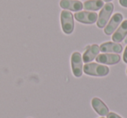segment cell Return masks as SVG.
Masks as SVG:
<instances>
[{"label":"cell","mask_w":127,"mask_h":118,"mask_svg":"<svg viewBox=\"0 0 127 118\" xmlns=\"http://www.w3.org/2000/svg\"><path fill=\"white\" fill-rule=\"evenodd\" d=\"M83 71L86 75L92 76H105L110 72V69L107 66L96 63L85 64V65L83 67Z\"/></svg>","instance_id":"1"},{"label":"cell","mask_w":127,"mask_h":118,"mask_svg":"<svg viewBox=\"0 0 127 118\" xmlns=\"http://www.w3.org/2000/svg\"><path fill=\"white\" fill-rule=\"evenodd\" d=\"M114 9V5L112 3L109 2L103 6L102 10L100 11V13L98 14V18L97 20V26L98 28H104L107 24V22L109 21L111 15Z\"/></svg>","instance_id":"3"},{"label":"cell","mask_w":127,"mask_h":118,"mask_svg":"<svg viewBox=\"0 0 127 118\" xmlns=\"http://www.w3.org/2000/svg\"><path fill=\"white\" fill-rule=\"evenodd\" d=\"M107 118H122V117L114 112H111V113L109 112V114L107 115Z\"/></svg>","instance_id":"14"},{"label":"cell","mask_w":127,"mask_h":118,"mask_svg":"<svg viewBox=\"0 0 127 118\" xmlns=\"http://www.w3.org/2000/svg\"><path fill=\"white\" fill-rule=\"evenodd\" d=\"M101 118H104V117H101Z\"/></svg>","instance_id":"19"},{"label":"cell","mask_w":127,"mask_h":118,"mask_svg":"<svg viewBox=\"0 0 127 118\" xmlns=\"http://www.w3.org/2000/svg\"><path fill=\"white\" fill-rule=\"evenodd\" d=\"M104 6L103 0H87L84 3L83 8L85 11H98Z\"/></svg>","instance_id":"13"},{"label":"cell","mask_w":127,"mask_h":118,"mask_svg":"<svg viewBox=\"0 0 127 118\" xmlns=\"http://www.w3.org/2000/svg\"><path fill=\"white\" fill-rule=\"evenodd\" d=\"M118 2H119V4L121 6L127 8V0H118Z\"/></svg>","instance_id":"15"},{"label":"cell","mask_w":127,"mask_h":118,"mask_svg":"<svg viewBox=\"0 0 127 118\" xmlns=\"http://www.w3.org/2000/svg\"><path fill=\"white\" fill-rule=\"evenodd\" d=\"M74 18L77 21L80 22L82 24H92L97 22V14L93 11H77L74 14Z\"/></svg>","instance_id":"5"},{"label":"cell","mask_w":127,"mask_h":118,"mask_svg":"<svg viewBox=\"0 0 127 118\" xmlns=\"http://www.w3.org/2000/svg\"><path fill=\"white\" fill-rule=\"evenodd\" d=\"M96 61L97 63L104 64H108V65H113L119 63L120 56L118 54H99L96 57Z\"/></svg>","instance_id":"7"},{"label":"cell","mask_w":127,"mask_h":118,"mask_svg":"<svg viewBox=\"0 0 127 118\" xmlns=\"http://www.w3.org/2000/svg\"><path fill=\"white\" fill-rule=\"evenodd\" d=\"M59 4L64 10H69L76 12L83 9V4L78 0H61Z\"/></svg>","instance_id":"9"},{"label":"cell","mask_w":127,"mask_h":118,"mask_svg":"<svg viewBox=\"0 0 127 118\" xmlns=\"http://www.w3.org/2000/svg\"><path fill=\"white\" fill-rule=\"evenodd\" d=\"M127 36V20H125L121 23L119 28L114 32L112 35V40L114 43H120L125 39Z\"/></svg>","instance_id":"12"},{"label":"cell","mask_w":127,"mask_h":118,"mask_svg":"<svg viewBox=\"0 0 127 118\" xmlns=\"http://www.w3.org/2000/svg\"><path fill=\"white\" fill-rule=\"evenodd\" d=\"M72 73L76 77H80L83 74V58L79 52L72 53L71 57Z\"/></svg>","instance_id":"4"},{"label":"cell","mask_w":127,"mask_h":118,"mask_svg":"<svg viewBox=\"0 0 127 118\" xmlns=\"http://www.w3.org/2000/svg\"><path fill=\"white\" fill-rule=\"evenodd\" d=\"M123 60L125 64H127V46L125 49V52H124V55H123Z\"/></svg>","instance_id":"16"},{"label":"cell","mask_w":127,"mask_h":118,"mask_svg":"<svg viewBox=\"0 0 127 118\" xmlns=\"http://www.w3.org/2000/svg\"><path fill=\"white\" fill-rule=\"evenodd\" d=\"M100 51L104 53H121L123 51V46L121 44H119L118 43H114V42H106L100 45L99 47Z\"/></svg>","instance_id":"11"},{"label":"cell","mask_w":127,"mask_h":118,"mask_svg":"<svg viewBox=\"0 0 127 118\" xmlns=\"http://www.w3.org/2000/svg\"><path fill=\"white\" fill-rule=\"evenodd\" d=\"M92 106L99 116H105L109 114V108L105 105V103L101 99L97 98V97H94L92 100Z\"/></svg>","instance_id":"10"},{"label":"cell","mask_w":127,"mask_h":118,"mask_svg":"<svg viewBox=\"0 0 127 118\" xmlns=\"http://www.w3.org/2000/svg\"><path fill=\"white\" fill-rule=\"evenodd\" d=\"M99 51H100V49H99V46L97 44H92L91 46H88L87 49L85 51L84 55L82 56L83 62H85V64L92 62L93 59H95L97 57Z\"/></svg>","instance_id":"8"},{"label":"cell","mask_w":127,"mask_h":118,"mask_svg":"<svg viewBox=\"0 0 127 118\" xmlns=\"http://www.w3.org/2000/svg\"><path fill=\"white\" fill-rule=\"evenodd\" d=\"M103 1H104V2H106V3H109L110 1H111V0H103Z\"/></svg>","instance_id":"17"},{"label":"cell","mask_w":127,"mask_h":118,"mask_svg":"<svg viewBox=\"0 0 127 118\" xmlns=\"http://www.w3.org/2000/svg\"><path fill=\"white\" fill-rule=\"evenodd\" d=\"M126 74H127V70H126Z\"/></svg>","instance_id":"18"},{"label":"cell","mask_w":127,"mask_h":118,"mask_svg":"<svg viewBox=\"0 0 127 118\" xmlns=\"http://www.w3.org/2000/svg\"><path fill=\"white\" fill-rule=\"evenodd\" d=\"M60 20H61V26L64 33L67 35L72 33L74 30V20H73L72 13L66 10H64L61 11Z\"/></svg>","instance_id":"2"},{"label":"cell","mask_w":127,"mask_h":118,"mask_svg":"<svg viewBox=\"0 0 127 118\" xmlns=\"http://www.w3.org/2000/svg\"><path fill=\"white\" fill-rule=\"evenodd\" d=\"M122 21H123V15L121 13L118 12L116 14H114L112 16V18H111V20L109 21V23L104 27V33L108 36L111 35L116 30V29L121 24Z\"/></svg>","instance_id":"6"}]
</instances>
